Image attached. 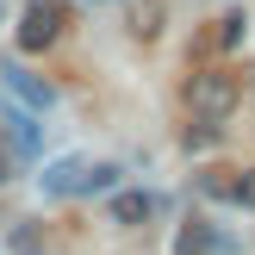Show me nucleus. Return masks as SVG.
Masks as SVG:
<instances>
[{
  "label": "nucleus",
  "instance_id": "nucleus-1",
  "mask_svg": "<svg viewBox=\"0 0 255 255\" xmlns=\"http://www.w3.org/2000/svg\"><path fill=\"white\" fill-rule=\"evenodd\" d=\"M119 187V162H94V156H62L44 168V193L50 199H87V193H112Z\"/></svg>",
  "mask_w": 255,
  "mask_h": 255
},
{
  "label": "nucleus",
  "instance_id": "nucleus-2",
  "mask_svg": "<svg viewBox=\"0 0 255 255\" xmlns=\"http://www.w3.org/2000/svg\"><path fill=\"white\" fill-rule=\"evenodd\" d=\"M237 94H243V87H237V75L231 69H199V75H187V112H193L199 125H224L237 112Z\"/></svg>",
  "mask_w": 255,
  "mask_h": 255
},
{
  "label": "nucleus",
  "instance_id": "nucleus-3",
  "mask_svg": "<svg viewBox=\"0 0 255 255\" xmlns=\"http://www.w3.org/2000/svg\"><path fill=\"white\" fill-rule=\"evenodd\" d=\"M62 0H31V6L19 12V50H50L62 37Z\"/></svg>",
  "mask_w": 255,
  "mask_h": 255
},
{
  "label": "nucleus",
  "instance_id": "nucleus-4",
  "mask_svg": "<svg viewBox=\"0 0 255 255\" xmlns=\"http://www.w3.org/2000/svg\"><path fill=\"white\" fill-rule=\"evenodd\" d=\"M0 81H6V100H19L25 112H50V106H56V87L37 81V75H31V69H19V62H12Z\"/></svg>",
  "mask_w": 255,
  "mask_h": 255
},
{
  "label": "nucleus",
  "instance_id": "nucleus-5",
  "mask_svg": "<svg viewBox=\"0 0 255 255\" xmlns=\"http://www.w3.org/2000/svg\"><path fill=\"white\" fill-rule=\"evenodd\" d=\"M156 212H162L156 193H143V187H112V224H125V231H131V224H149Z\"/></svg>",
  "mask_w": 255,
  "mask_h": 255
},
{
  "label": "nucleus",
  "instance_id": "nucleus-6",
  "mask_svg": "<svg viewBox=\"0 0 255 255\" xmlns=\"http://www.w3.org/2000/svg\"><path fill=\"white\" fill-rule=\"evenodd\" d=\"M131 31L137 37H156L162 31V6H156V0H131Z\"/></svg>",
  "mask_w": 255,
  "mask_h": 255
},
{
  "label": "nucleus",
  "instance_id": "nucleus-7",
  "mask_svg": "<svg viewBox=\"0 0 255 255\" xmlns=\"http://www.w3.org/2000/svg\"><path fill=\"white\" fill-rule=\"evenodd\" d=\"M206 249H212V224H181L174 255H206Z\"/></svg>",
  "mask_w": 255,
  "mask_h": 255
},
{
  "label": "nucleus",
  "instance_id": "nucleus-8",
  "mask_svg": "<svg viewBox=\"0 0 255 255\" xmlns=\"http://www.w3.org/2000/svg\"><path fill=\"white\" fill-rule=\"evenodd\" d=\"M199 187H206L212 199H237V174H231V168H212V174H206Z\"/></svg>",
  "mask_w": 255,
  "mask_h": 255
},
{
  "label": "nucleus",
  "instance_id": "nucleus-9",
  "mask_svg": "<svg viewBox=\"0 0 255 255\" xmlns=\"http://www.w3.org/2000/svg\"><path fill=\"white\" fill-rule=\"evenodd\" d=\"M237 37H243V12H224V19H218V31H212V44H218V50H231Z\"/></svg>",
  "mask_w": 255,
  "mask_h": 255
},
{
  "label": "nucleus",
  "instance_id": "nucleus-10",
  "mask_svg": "<svg viewBox=\"0 0 255 255\" xmlns=\"http://www.w3.org/2000/svg\"><path fill=\"white\" fill-rule=\"evenodd\" d=\"M237 199L255 212V168H243V174H237Z\"/></svg>",
  "mask_w": 255,
  "mask_h": 255
},
{
  "label": "nucleus",
  "instance_id": "nucleus-11",
  "mask_svg": "<svg viewBox=\"0 0 255 255\" xmlns=\"http://www.w3.org/2000/svg\"><path fill=\"white\" fill-rule=\"evenodd\" d=\"M6 174H12V149L0 143V181H6Z\"/></svg>",
  "mask_w": 255,
  "mask_h": 255
}]
</instances>
